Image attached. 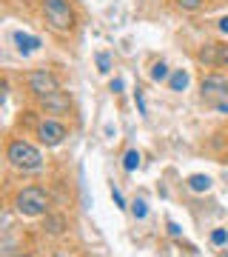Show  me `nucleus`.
Here are the masks:
<instances>
[{
    "label": "nucleus",
    "instance_id": "nucleus-1",
    "mask_svg": "<svg viewBox=\"0 0 228 257\" xmlns=\"http://www.w3.org/2000/svg\"><path fill=\"white\" fill-rule=\"evenodd\" d=\"M6 157H9V163L15 166V169H20V172H37V169L43 166L40 152H37L32 143H26V140H12Z\"/></svg>",
    "mask_w": 228,
    "mask_h": 257
},
{
    "label": "nucleus",
    "instance_id": "nucleus-2",
    "mask_svg": "<svg viewBox=\"0 0 228 257\" xmlns=\"http://www.w3.org/2000/svg\"><path fill=\"white\" fill-rule=\"evenodd\" d=\"M43 18L55 32H72L74 12L66 0H43Z\"/></svg>",
    "mask_w": 228,
    "mask_h": 257
},
{
    "label": "nucleus",
    "instance_id": "nucleus-3",
    "mask_svg": "<svg viewBox=\"0 0 228 257\" xmlns=\"http://www.w3.org/2000/svg\"><path fill=\"white\" fill-rule=\"evenodd\" d=\"M15 206H18V211L26 214V217H40V214H46V209H49V197H46L43 189L29 186V189H23V192L18 194Z\"/></svg>",
    "mask_w": 228,
    "mask_h": 257
},
{
    "label": "nucleus",
    "instance_id": "nucleus-4",
    "mask_svg": "<svg viewBox=\"0 0 228 257\" xmlns=\"http://www.w3.org/2000/svg\"><path fill=\"white\" fill-rule=\"evenodd\" d=\"M29 92L37 94V97L43 100V97H49V94L60 92V86H57L55 74H49V72H32V74H29Z\"/></svg>",
    "mask_w": 228,
    "mask_h": 257
},
{
    "label": "nucleus",
    "instance_id": "nucleus-5",
    "mask_svg": "<svg viewBox=\"0 0 228 257\" xmlns=\"http://www.w3.org/2000/svg\"><path fill=\"white\" fill-rule=\"evenodd\" d=\"M37 138L43 140L46 146H60L63 138H66V126L57 123V120H46V123H40V128H37Z\"/></svg>",
    "mask_w": 228,
    "mask_h": 257
},
{
    "label": "nucleus",
    "instance_id": "nucleus-6",
    "mask_svg": "<svg viewBox=\"0 0 228 257\" xmlns=\"http://www.w3.org/2000/svg\"><path fill=\"white\" fill-rule=\"evenodd\" d=\"M225 94H228V77H222V74L202 77V97H225Z\"/></svg>",
    "mask_w": 228,
    "mask_h": 257
},
{
    "label": "nucleus",
    "instance_id": "nucleus-7",
    "mask_svg": "<svg viewBox=\"0 0 228 257\" xmlns=\"http://www.w3.org/2000/svg\"><path fill=\"white\" fill-rule=\"evenodd\" d=\"M15 43H18V52L20 55H32L37 46H40V40L32 35H26V32H15Z\"/></svg>",
    "mask_w": 228,
    "mask_h": 257
},
{
    "label": "nucleus",
    "instance_id": "nucleus-8",
    "mask_svg": "<svg viewBox=\"0 0 228 257\" xmlns=\"http://www.w3.org/2000/svg\"><path fill=\"white\" fill-rule=\"evenodd\" d=\"M43 109L46 111H63V109H69V97H66V92H55V94H49V97H43Z\"/></svg>",
    "mask_w": 228,
    "mask_h": 257
},
{
    "label": "nucleus",
    "instance_id": "nucleus-9",
    "mask_svg": "<svg viewBox=\"0 0 228 257\" xmlns=\"http://www.w3.org/2000/svg\"><path fill=\"white\" fill-rule=\"evenodd\" d=\"M200 60H202V63H208V66H217L219 63V46H217V43H208V46L202 49Z\"/></svg>",
    "mask_w": 228,
    "mask_h": 257
},
{
    "label": "nucleus",
    "instance_id": "nucleus-10",
    "mask_svg": "<svg viewBox=\"0 0 228 257\" xmlns=\"http://www.w3.org/2000/svg\"><path fill=\"white\" fill-rule=\"evenodd\" d=\"M171 89L174 92H182V89H185V86H188V72H182V69H177V72L171 74Z\"/></svg>",
    "mask_w": 228,
    "mask_h": 257
},
{
    "label": "nucleus",
    "instance_id": "nucleus-11",
    "mask_svg": "<svg viewBox=\"0 0 228 257\" xmlns=\"http://www.w3.org/2000/svg\"><path fill=\"white\" fill-rule=\"evenodd\" d=\"M188 186H191V192H208V189H211V177L194 175L191 180H188Z\"/></svg>",
    "mask_w": 228,
    "mask_h": 257
},
{
    "label": "nucleus",
    "instance_id": "nucleus-12",
    "mask_svg": "<svg viewBox=\"0 0 228 257\" xmlns=\"http://www.w3.org/2000/svg\"><path fill=\"white\" fill-rule=\"evenodd\" d=\"M123 169H126V172H134V169H140V152H137V149L126 152V157H123Z\"/></svg>",
    "mask_w": 228,
    "mask_h": 257
},
{
    "label": "nucleus",
    "instance_id": "nucleus-13",
    "mask_svg": "<svg viewBox=\"0 0 228 257\" xmlns=\"http://www.w3.org/2000/svg\"><path fill=\"white\" fill-rule=\"evenodd\" d=\"M165 77H168V66L163 63V60H160V63H154V69H151V80H165Z\"/></svg>",
    "mask_w": 228,
    "mask_h": 257
},
{
    "label": "nucleus",
    "instance_id": "nucleus-14",
    "mask_svg": "<svg viewBox=\"0 0 228 257\" xmlns=\"http://www.w3.org/2000/svg\"><path fill=\"white\" fill-rule=\"evenodd\" d=\"M131 214H134L137 220H143V217L148 214V206H146V200H134V203H131Z\"/></svg>",
    "mask_w": 228,
    "mask_h": 257
},
{
    "label": "nucleus",
    "instance_id": "nucleus-15",
    "mask_svg": "<svg viewBox=\"0 0 228 257\" xmlns=\"http://www.w3.org/2000/svg\"><path fill=\"white\" fill-rule=\"evenodd\" d=\"M46 226H49V234H60V231H63V220H60V217H52Z\"/></svg>",
    "mask_w": 228,
    "mask_h": 257
},
{
    "label": "nucleus",
    "instance_id": "nucleus-16",
    "mask_svg": "<svg viewBox=\"0 0 228 257\" xmlns=\"http://www.w3.org/2000/svg\"><path fill=\"white\" fill-rule=\"evenodd\" d=\"M225 240H228V231L225 229H217L214 234H211V243H214V246H222Z\"/></svg>",
    "mask_w": 228,
    "mask_h": 257
},
{
    "label": "nucleus",
    "instance_id": "nucleus-17",
    "mask_svg": "<svg viewBox=\"0 0 228 257\" xmlns=\"http://www.w3.org/2000/svg\"><path fill=\"white\" fill-rule=\"evenodd\" d=\"M97 66H100V72H103V74L111 69V60H109V55H106V52H100V55H97Z\"/></svg>",
    "mask_w": 228,
    "mask_h": 257
},
{
    "label": "nucleus",
    "instance_id": "nucleus-18",
    "mask_svg": "<svg viewBox=\"0 0 228 257\" xmlns=\"http://www.w3.org/2000/svg\"><path fill=\"white\" fill-rule=\"evenodd\" d=\"M177 3H180L182 9H188V12H194V9H200L202 6V0H177Z\"/></svg>",
    "mask_w": 228,
    "mask_h": 257
},
{
    "label": "nucleus",
    "instance_id": "nucleus-19",
    "mask_svg": "<svg viewBox=\"0 0 228 257\" xmlns=\"http://www.w3.org/2000/svg\"><path fill=\"white\" fill-rule=\"evenodd\" d=\"M217 66H228V46H219V63Z\"/></svg>",
    "mask_w": 228,
    "mask_h": 257
},
{
    "label": "nucleus",
    "instance_id": "nucleus-20",
    "mask_svg": "<svg viewBox=\"0 0 228 257\" xmlns=\"http://www.w3.org/2000/svg\"><path fill=\"white\" fill-rule=\"evenodd\" d=\"M111 197H114V203H117L120 209H126V200H123V194H120L117 189H114V192H111Z\"/></svg>",
    "mask_w": 228,
    "mask_h": 257
},
{
    "label": "nucleus",
    "instance_id": "nucleus-21",
    "mask_svg": "<svg viewBox=\"0 0 228 257\" xmlns=\"http://www.w3.org/2000/svg\"><path fill=\"white\" fill-rule=\"evenodd\" d=\"M168 231H171L174 237H180V226H177V223H168Z\"/></svg>",
    "mask_w": 228,
    "mask_h": 257
},
{
    "label": "nucleus",
    "instance_id": "nucleus-22",
    "mask_svg": "<svg viewBox=\"0 0 228 257\" xmlns=\"http://www.w3.org/2000/svg\"><path fill=\"white\" fill-rule=\"evenodd\" d=\"M123 89V80H111V92H120Z\"/></svg>",
    "mask_w": 228,
    "mask_h": 257
},
{
    "label": "nucleus",
    "instance_id": "nucleus-23",
    "mask_svg": "<svg viewBox=\"0 0 228 257\" xmlns=\"http://www.w3.org/2000/svg\"><path fill=\"white\" fill-rule=\"evenodd\" d=\"M219 29H222V32L228 35V18H222V20H219Z\"/></svg>",
    "mask_w": 228,
    "mask_h": 257
},
{
    "label": "nucleus",
    "instance_id": "nucleus-24",
    "mask_svg": "<svg viewBox=\"0 0 228 257\" xmlns=\"http://www.w3.org/2000/svg\"><path fill=\"white\" fill-rule=\"evenodd\" d=\"M219 109H222V111H228V103H219Z\"/></svg>",
    "mask_w": 228,
    "mask_h": 257
}]
</instances>
